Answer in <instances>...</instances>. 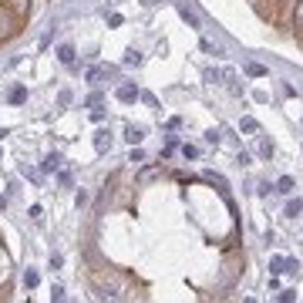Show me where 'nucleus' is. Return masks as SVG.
I'll return each mask as SVG.
<instances>
[{
    "label": "nucleus",
    "instance_id": "1",
    "mask_svg": "<svg viewBox=\"0 0 303 303\" xmlns=\"http://www.w3.org/2000/svg\"><path fill=\"white\" fill-rule=\"evenodd\" d=\"M269 269H273V276H276V273H300V263L290 260V256H273V260H269Z\"/></svg>",
    "mask_w": 303,
    "mask_h": 303
},
{
    "label": "nucleus",
    "instance_id": "2",
    "mask_svg": "<svg viewBox=\"0 0 303 303\" xmlns=\"http://www.w3.org/2000/svg\"><path fill=\"white\" fill-rule=\"evenodd\" d=\"M14 24H17V17H14V14H10V10L0 3V40H7L10 34H14V31H17Z\"/></svg>",
    "mask_w": 303,
    "mask_h": 303
},
{
    "label": "nucleus",
    "instance_id": "3",
    "mask_svg": "<svg viewBox=\"0 0 303 303\" xmlns=\"http://www.w3.org/2000/svg\"><path fill=\"white\" fill-rule=\"evenodd\" d=\"M114 95H118V101H125V105H132L135 98H138V88H135V84H121V88H118Z\"/></svg>",
    "mask_w": 303,
    "mask_h": 303
},
{
    "label": "nucleus",
    "instance_id": "4",
    "mask_svg": "<svg viewBox=\"0 0 303 303\" xmlns=\"http://www.w3.org/2000/svg\"><path fill=\"white\" fill-rule=\"evenodd\" d=\"M61 162H64V158H61V152H51V155L40 162V169H44V172H57V169H61Z\"/></svg>",
    "mask_w": 303,
    "mask_h": 303
},
{
    "label": "nucleus",
    "instance_id": "5",
    "mask_svg": "<svg viewBox=\"0 0 303 303\" xmlns=\"http://www.w3.org/2000/svg\"><path fill=\"white\" fill-rule=\"evenodd\" d=\"M57 57H61V64H75V47H71V44H61V47H57Z\"/></svg>",
    "mask_w": 303,
    "mask_h": 303
},
{
    "label": "nucleus",
    "instance_id": "6",
    "mask_svg": "<svg viewBox=\"0 0 303 303\" xmlns=\"http://www.w3.org/2000/svg\"><path fill=\"white\" fill-rule=\"evenodd\" d=\"M95 149L98 152H108V149H112V135H108V132H98L95 135Z\"/></svg>",
    "mask_w": 303,
    "mask_h": 303
},
{
    "label": "nucleus",
    "instance_id": "7",
    "mask_svg": "<svg viewBox=\"0 0 303 303\" xmlns=\"http://www.w3.org/2000/svg\"><path fill=\"white\" fill-rule=\"evenodd\" d=\"M125 138H128V142H132V145H138V142H142V138H145V132H142V128H138V125H128V128H125Z\"/></svg>",
    "mask_w": 303,
    "mask_h": 303
},
{
    "label": "nucleus",
    "instance_id": "8",
    "mask_svg": "<svg viewBox=\"0 0 303 303\" xmlns=\"http://www.w3.org/2000/svg\"><path fill=\"white\" fill-rule=\"evenodd\" d=\"M38 283H40V276H38V273H34V269H24V286H27V290H34Z\"/></svg>",
    "mask_w": 303,
    "mask_h": 303
},
{
    "label": "nucleus",
    "instance_id": "9",
    "mask_svg": "<svg viewBox=\"0 0 303 303\" xmlns=\"http://www.w3.org/2000/svg\"><path fill=\"white\" fill-rule=\"evenodd\" d=\"M300 212H303L300 199H290V202H286V216H290V219H293V216H300Z\"/></svg>",
    "mask_w": 303,
    "mask_h": 303
},
{
    "label": "nucleus",
    "instance_id": "10",
    "mask_svg": "<svg viewBox=\"0 0 303 303\" xmlns=\"http://www.w3.org/2000/svg\"><path fill=\"white\" fill-rule=\"evenodd\" d=\"M20 101H27V88H14L10 91V105H20Z\"/></svg>",
    "mask_w": 303,
    "mask_h": 303
},
{
    "label": "nucleus",
    "instance_id": "11",
    "mask_svg": "<svg viewBox=\"0 0 303 303\" xmlns=\"http://www.w3.org/2000/svg\"><path fill=\"white\" fill-rule=\"evenodd\" d=\"M276 189L283 192V195H290V192H293V179H290V175H283V179L276 182Z\"/></svg>",
    "mask_w": 303,
    "mask_h": 303
},
{
    "label": "nucleus",
    "instance_id": "12",
    "mask_svg": "<svg viewBox=\"0 0 303 303\" xmlns=\"http://www.w3.org/2000/svg\"><path fill=\"white\" fill-rule=\"evenodd\" d=\"M293 27H303V0H297V10H293Z\"/></svg>",
    "mask_w": 303,
    "mask_h": 303
},
{
    "label": "nucleus",
    "instance_id": "13",
    "mask_svg": "<svg viewBox=\"0 0 303 303\" xmlns=\"http://www.w3.org/2000/svg\"><path fill=\"white\" fill-rule=\"evenodd\" d=\"M239 128H243V132H260V121H256V118H243Z\"/></svg>",
    "mask_w": 303,
    "mask_h": 303
},
{
    "label": "nucleus",
    "instance_id": "14",
    "mask_svg": "<svg viewBox=\"0 0 303 303\" xmlns=\"http://www.w3.org/2000/svg\"><path fill=\"white\" fill-rule=\"evenodd\" d=\"M125 64H128V68H132V64H135V68H138V64H142V54H138V51H135V47H132V51L125 54Z\"/></svg>",
    "mask_w": 303,
    "mask_h": 303
},
{
    "label": "nucleus",
    "instance_id": "15",
    "mask_svg": "<svg viewBox=\"0 0 303 303\" xmlns=\"http://www.w3.org/2000/svg\"><path fill=\"white\" fill-rule=\"evenodd\" d=\"M51 303H64V286L54 283V290H51Z\"/></svg>",
    "mask_w": 303,
    "mask_h": 303
},
{
    "label": "nucleus",
    "instance_id": "16",
    "mask_svg": "<svg viewBox=\"0 0 303 303\" xmlns=\"http://www.w3.org/2000/svg\"><path fill=\"white\" fill-rule=\"evenodd\" d=\"M280 303H297V290H283V293H280Z\"/></svg>",
    "mask_w": 303,
    "mask_h": 303
},
{
    "label": "nucleus",
    "instance_id": "17",
    "mask_svg": "<svg viewBox=\"0 0 303 303\" xmlns=\"http://www.w3.org/2000/svg\"><path fill=\"white\" fill-rule=\"evenodd\" d=\"M101 77H105V68H91V71H88V81H101Z\"/></svg>",
    "mask_w": 303,
    "mask_h": 303
},
{
    "label": "nucleus",
    "instance_id": "18",
    "mask_svg": "<svg viewBox=\"0 0 303 303\" xmlns=\"http://www.w3.org/2000/svg\"><path fill=\"white\" fill-rule=\"evenodd\" d=\"M182 17H186V20H189V24H192V27H199V17H195V14H192V10H189V7H182Z\"/></svg>",
    "mask_w": 303,
    "mask_h": 303
},
{
    "label": "nucleus",
    "instance_id": "19",
    "mask_svg": "<svg viewBox=\"0 0 303 303\" xmlns=\"http://www.w3.org/2000/svg\"><path fill=\"white\" fill-rule=\"evenodd\" d=\"M155 175H158V169H145V172H142V175H138V182H152Z\"/></svg>",
    "mask_w": 303,
    "mask_h": 303
},
{
    "label": "nucleus",
    "instance_id": "20",
    "mask_svg": "<svg viewBox=\"0 0 303 303\" xmlns=\"http://www.w3.org/2000/svg\"><path fill=\"white\" fill-rule=\"evenodd\" d=\"M128 162H135V165H142V162H145V155H142V149H135V152H132V158H128Z\"/></svg>",
    "mask_w": 303,
    "mask_h": 303
},
{
    "label": "nucleus",
    "instance_id": "21",
    "mask_svg": "<svg viewBox=\"0 0 303 303\" xmlns=\"http://www.w3.org/2000/svg\"><path fill=\"white\" fill-rule=\"evenodd\" d=\"M260 152H263V158H269V155H273V142H263V145H260Z\"/></svg>",
    "mask_w": 303,
    "mask_h": 303
},
{
    "label": "nucleus",
    "instance_id": "22",
    "mask_svg": "<svg viewBox=\"0 0 303 303\" xmlns=\"http://www.w3.org/2000/svg\"><path fill=\"white\" fill-rule=\"evenodd\" d=\"M61 263H64V256H61V253H54V256H51V266H54V269H61Z\"/></svg>",
    "mask_w": 303,
    "mask_h": 303
},
{
    "label": "nucleus",
    "instance_id": "23",
    "mask_svg": "<svg viewBox=\"0 0 303 303\" xmlns=\"http://www.w3.org/2000/svg\"><path fill=\"white\" fill-rule=\"evenodd\" d=\"M98 297H101V303H118V300L112 297V293H98Z\"/></svg>",
    "mask_w": 303,
    "mask_h": 303
},
{
    "label": "nucleus",
    "instance_id": "24",
    "mask_svg": "<svg viewBox=\"0 0 303 303\" xmlns=\"http://www.w3.org/2000/svg\"><path fill=\"white\" fill-rule=\"evenodd\" d=\"M3 209H7V195H0V212H3Z\"/></svg>",
    "mask_w": 303,
    "mask_h": 303
},
{
    "label": "nucleus",
    "instance_id": "25",
    "mask_svg": "<svg viewBox=\"0 0 303 303\" xmlns=\"http://www.w3.org/2000/svg\"><path fill=\"white\" fill-rule=\"evenodd\" d=\"M145 3H162V0H145Z\"/></svg>",
    "mask_w": 303,
    "mask_h": 303
}]
</instances>
